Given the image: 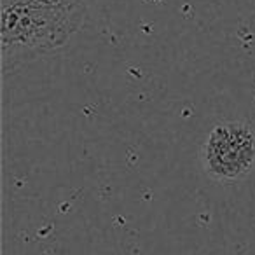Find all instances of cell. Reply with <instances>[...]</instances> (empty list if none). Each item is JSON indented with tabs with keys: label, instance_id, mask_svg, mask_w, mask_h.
<instances>
[{
	"label": "cell",
	"instance_id": "7a4b0ae2",
	"mask_svg": "<svg viewBox=\"0 0 255 255\" xmlns=\"http://www.w3.org/2000/svg\"><path fill=\"white\" fill-rule=\"evenodd\" d=\"M205 173L220 184H234L255 166V129L241 121L217 123L199 150Z\"/></svg>",
	"mask_w": 255,
	"mask_h": 255
},
{
	"label": "cell",
	"instance_id": "3957f363",
	"mask_svg": "<svg viewBox=\"0 0 255 255\" xmlns=\"http://www.w3.org/2000/svg\"><path fill=\"white\" fill-rule=\"evenodd\" d=\"M2 2H19L40 7H89L93 0H2Z\"/></svg>",
	"mask_w": 255,
	"mask_h": 255
},
{
	"label": "cell",
	"instance_id": "6da1fadb",
	"mask_svg": "<svg viewBox=\"0 0 255 255\" xmlns=\"http://www.w3.org/2000/svg\"><path fill=\"white\" fill-rule=\"evenodd\" d=\"M89 7H40L2 2L0 44L4 65L65 46L81 30Z\"/></svg>",
	"mask_w": 255,
	"mask_h": 255
}]
</instances>
